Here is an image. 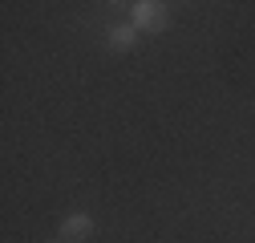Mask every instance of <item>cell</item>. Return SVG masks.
Here are the masks:
<instances>
[{"mask_svg":"<svg viewBox=\"0 0 255 243\" xmlns=\"http://www.w3.org/2000/svg\"><path fill=\"white\" fill-rule=\"evenodd\" d=\"M49 243H65V239H49Z\"/></svg>","mask_w":255,"mask_h":243,"instance_id":"4","label":"cell"},{"mask_svg":"<svg viewBox=\"0 0 255 243\" xmlns=\"http://www.w3.org/2000/svg\"><path fill=\"white\" fill-rule=\"evenodd\" d=\"M134 45H138V28L134 24H114L106 33V49L110 53H130Z\"/></svg>","mask_w":255,"mask_h":243,"instance_id":"3","label":"cell"},{"mask_svg":"<svg viewBox=\"0 0 255 243\" xmlns=\"http://www.w3.org/2000/svg\"><path fill=\"white\" fill-rule=\"evenodd\" d=\"M93 235V215L89 211H73V215H65V223H61V239L65 243H81Z\"/></svg>","mask_w":255,"mask_h":243,"instance_id":"2","label":"cell"},{"mask_svg":"<svg viewBox=\"0 0 255 243\" xmlns=\"http://www.w3.org/2000/svg\"><path fill=\"white\" fill-rule=\"evenodd\" d=\"M166 20H170V12H166L162 0H134L130 4V24L138 33H162Z\"/></svg>","mask_w":255,"mask_h":243,"instance_id":"1","label":"cell"}]
</instances>
